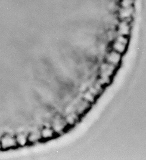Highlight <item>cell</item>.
I'll use <instances>...</instances> for the list:
<instances>
[{
    "instance_id": "obj_6",
    "label": "cell",
    "mask_w": 146,
    "mask_h": 160,
    "mask_svg": "<svg viewBox=\"0 0 146 160\" xmlns=\"http://www.w3.org/2000/svg\"><path fill=\"white\" fill-rule=\"evenodd\" d=\"M80 117L75 112H71L68 114L65 118V121L66 122L67 126L72 127L75 126L80 120Z\"/></svg>"
},
{
    "instance_id": "obj_3",
    "label": "cell",
    "mask_w": 146,
    "mask_h": 160,
    "mask_svg": "<svg viewBox=\"0 0 146 160\" xmlns=\"http://www.w3.org/2000/svg\"><path fill=\"white\" fill-rule=\"evenodd\" d=\"M91 107V103L87 102L85 100L82 99L76 105L75 112L80 117H81V115H83L89 111Z\"/></svg>"
},
{
    "instance_id": "obj_10",
    "label": "cell",
    "mask_w": 146,
    "mask_h": 160,
    "mask_svg": "<svg viewBox=\"0 0 146 160\" xmlns=\"http://www.w3.org/2000/svg\"><path fill=\"white\" fill-rule=\"evenodd\" d=\"M82 99L92 105L96 101V99L97 98L95 96H94L91 93H90L88 90H87L83 94Z\"/></svg>"
},
{
    "instance_id": "obj_7",
    "label": "cell",
    "mask_w": 146,
    "mask_h": 160,
    "mask_svg": "<svg viewBox=\"0 0 146 160\" xmlns=\"http://www.w3.org/2000/svg\"><path fill=\"white\" fill-rule=\"evenodd\" d=\"M41 140L42 139L40 132H32L27 134L28 144H34Z\"/></svg>"
},
{
    "instance_id": "obj_9",
    "label": "cell",
    "mask_w": 146,
    "mask_h": 160,
    "mask_svg": "<svg viewBox=\"0 0 146 160\" xmlns=\"http://www.w3.org/2000/svg\"><path fill=\"white\" fill-rule=\"evenodd\" d=\"M126 44L120 42L119 41H116L113 45V51L116 52L120 54L123 53L125 52Z\"/></svg>"
},
{
    "instance_id": "obj_11",
    "label": "cell",
    "mask_w": 146,
    "mask_h": 160,
    "mask_svg": "<svg viewBox=\"0 0 146 160\" xmlns=\"http://www.w3.org/2000/svg\"><path fill=\"white\" fill-rule=\"evenodd\" d=\"M88 90L90 93H91L93 94V95H94V96H95L97 98L101 94H100L94 87H93V86L90 87Z\"/></svg>"
},
{
    "instance_id": "obj_2",
    "label": "cell",
    "mask_w": 146,
    "mask_h": 160,
    "mask_svg": "<svg viewBox=\"0 0 146 160\" xmlns=\"http://www.w3.org/2000/svg\"><path fill=\"white\" fill-rule=\"evenodd\" d=\"M67 126L66 122L65 119H62L60 117L55 118L51 124V127L53 129L55 133L57 134H60L63 133Z\"/></svg>"
},
{
    "instance_id": "obj_4",
    "label": "cell",
    "mask_w": 146,
    "mask_h": 160,
    "mask_svg": "<svg viewBox=\"0 0 146 160\" xmlns=\"http://www.w3.org/2000/svg\"><path fill=\"white\" fill-rule=\"evenodd\" d=\"M121 60V54L112 51L106 57V63L114 67H118Z\"/></svg>"
},
{
    "instance_id": "obj_5",
    "label": "cell",
    "mask_w": 146,
    "mask_h": 160,
    "mask_svg": "<svg viewBox=\"0 0 146 160\" xmlns=\"http://www.w3.org/2000/svg\"><path fill=\"white\" fill-rule=\"evenodd\" d=\"M40 134L41 136V139L44 140L51 139L57 134L51 127H45L42 128L40 131Z\"/></svg>"
},
{
    "instance_id": "obj_8",
    "label": "cell",
    "mask_w": 146,
    "mask_h": 160,
    "mask_svg": "<svg viewBox=\"0 0 146 160\" xmlns=\"http://www.w3.org/2000/svg\"><path fill=\"white\" fill-rule=\"evenodd\" d=\"M16 142L17 144L18 147H25L28 144L27 142V134L21 133L18 134L15 136Z\"/></svg>"
},
{
    "instance_id": "obj_1",
    "label": "cell",
    "mask_w": 146,
    "mask_h": 160,
    "mask_svg": "<svg viewBox=\"0 0 146 160\" xmlns=\"http://www.w3.org/2000/svg\"><path fill=\"white\" fill-rule=\"evenodd\" d=\"M0 146L1 149L4 150H8L18 147L15 136L10 134H5L1 138Z\"/></svg>"
}]
</instances>
